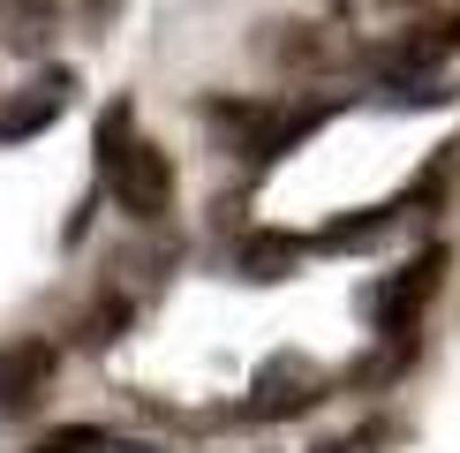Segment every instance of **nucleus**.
I'll use <instances>...</instances> for the list:
<instances>
[{"label": "nucleus", "mask_w": 460, "mask_h": 453, "mask_svg": "<svg viewBox=\"0 0 460 453\" xmlns=\"http://www.w3.org/2000/svg\"><path fill=\"white\" fill-rule=\"evenodd\" d=\"M46 370H53V355H46V348H15V355H0V386H8V393L38 386ZM23 401H31V393H23Z\"/></svg>", "instance_id": "10"}, {"label": "nucleus", "mask_w": 460, "mask_h": 453, "mask_svg": "<svg viewBox=\"0 0 460 453\" xmlns=\"http://www.w3.org/2000/svg\"><path fill=\"white\" fill-rule=\"evenodd\" d=\"M99 174H106L113 204H121L128 219H166V212H174V166H166V151H159V144L128 137V144L99 166Z\"/></svg>", "instance_id": "1"}, {"label": "nucleus", "mask_w": 460, "mask_h": 453, "mask_svg": "<svg viewBox=\"0 0 460 453\" xmlns=\"http://www.w3.org/2000/svg\"><path fill=\"white\" fill-rule=\"evenodd\" d=\"M460 53V15H430V23H408L400 38H385V46L370 53V68L385 76V84H408V76L423 68H446Z\"/></svg>", "instance_id": "2"}, {"label": "nucleus", "mask_w": 460, "mask_h": 453, "mask_svg": "<svg viewBox=\"0 0 460 453\" xmlns=\"http://www.w3.org/2000/svg\"><path fill=\"white\" fill-rule=\"evenodd\" d=\"M317 453H355V446H348V439H332V446H317Z\"/></svg>", "instance_id": "15"}, {"label": "nucleus", "mask_w": 460, "mask_h": 453, "mask_svg": "<svg viewBox=\"0 0 460 453\" xmlns=\"http://www.w3.org/2000/svg\"><path fill=\"white\" fill-rule=\"evenodd\" d=\"M99 453H159V446H137V439H99Z\"/></svg>", "instance_id": "14"}, {"label": "nucleus", "mask_w": 460, "mask_h": 453, "mask_svg": "<svg viewBox=\"0 0 460 453\" xmlns=\"http://www.w3.org/2000/svg\"><path fill=\"white\" fill-rule=\"evenodd\" d=\"M310 401H324V378L317 363H302V355H272V363L257 370V393H249V415H302Z\"/></svg>", "instance_id": "4"}, {"label": "nucleus", "mask_w": 460, "mask_h": 453, "mask_svg": "<svg viewBox=\"0 0 460 453\" xmlns=\"http://www.w3.org/2000/svg\"><path fill=\"white\" fill-rule=\"evenodd\" d=\"M446 264H453V250L446 242H430L423 257L408 264V272L393 280V288H377V302H370V317H377V333H415V317H423V302L446 288Z\"/></svg>", "instance_id": "3"}, {"label": "nucleus", "mask_w": 460, "mask_h": 453, "mask_svg": "<svg viewBox=\"0 0 460 453\" xmlns=\"http://www.w3.org/2000/svg\"><path fill=\"white\" fill-rule=\"evenodd\" d=\"M99 439H106V431H91V423H84V431H53L38 453H99Z\"/></svg>", "instance_id": "13"}, {"label": "nucleus", "mask_w": 460, "mask_h": 453, "mask_svg": "<svg viewBox=\"0 0 460 453\" xmlns=\"http://www.w3.org/2000/svg\"><path fill=\"white\" fill-rule=\"evenodd\" d=\"M121 144H128V99H113V106L99 113V166H106Z\"/></svg>", "instance_id": "12"}, {"label": "nucleus", "mask_w": 460, "mask_h": 453, "mask_svg": "<svg viewBox=\"0 0 460 453\" xmlns=\"http://www.w3.org/2000/svg\"><path fill=\"white\" fill-rule=\"evenodd\" d=\"M302 250H310L302 235H279V226H264V235H249V242H242V280H287V272L302 264Z\"/></svg>", "instance_id": "7"}, {"label": "nucleus", "mask_w": 460, "mask_h": 453, "mask_svg": "<svg viewBox=\"0 0 460 453\" xmlns=\"http://www.w3.org/2000/svg\"><path fill=\"white\" fill-rule=\"evenodd\" d=\"M61 106H68V76H61V68H53V76H46V84H38V91H31V99H15L8 113H0V137H8V144H23V137H38V129H46V121H53V113H61Z\"/></svg>", "instance_id": "6"}, {"label": "nucleus", "mask_w": 460, "mask_h": 453, "mask_svg": "<svg viewBox=\"0 0 460 453\" xmlns=\"http://www.w3.org/2000/svg\"><path fill=\"white\" fill-rule=\"evenodd\" d=\"M385 8H430V0H385Z\"/></svg>", "instance_id": "16"}, {"label": "nucleus", "mask_w": 460, "mask_h": 453, "mask_svg": "<svg viewBox=\"0 0 460 453\" xmlns=\"http://www.w3.org/2000/svg\"><path fill=\"white\" fill-rule=\"evenodd\" d=\"M121 317H128V302H106V310L84 317V333H75V340H84V348H106V340H121Z\"/></svg>", "instance_id": "11"}, {"label": "nucleus", "mask_w": 460, "mask_h": 453, "mask_svg": "<svg viewBox=\"0 0 460 453\" xmlns=\"http://www.w3.org/2000/svg\"><path fill=\"white\" fill-rule=\"evenodd\" d=\"M400 219V204H377V212H355V219H332L317 235V250H370V242H385V226Z\"/></svg>", "instance_id": "8"}, {"label": "nucleus", "mask_w": 460, "mask_h": 453, "mask_svg": "<svg viewBox=\"0 0 460 453\" xmlns=\"http://www.w3.org/2000/svg\"><path fill=\"white\" fill-rule=\"evenodd\" d=\"M46 38H53V8H46V0L8 8V53H46Z\"/></svg>", "instance_id": "9"}, {"label": "nucleus", "mask_w": 460, "mask_h": 453, "mask_svg": "<svg viewBox=\"0 0 460 453\" xmlns=\"http://www.w3.org/2000/svg\"><path fill=\"white\" fill-rule=\"evenodd\" d=\"M257 53H264L272 68H287V76H317V68L340 61V38L317 31V23H272V31L257 38Z\"/></svg>", "instance_id": "5"}]
</instances>
